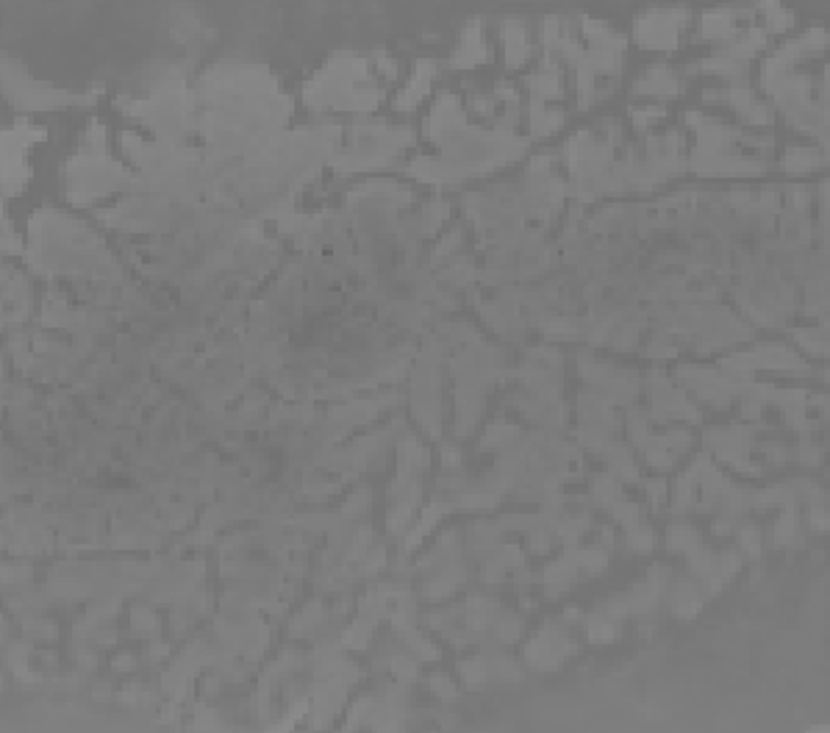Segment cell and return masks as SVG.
I'll use <instances>...</instances> for the list:
<instances>
[{"label":"cell","mask_w":830,"mask_h":733,"mask_svg":"<svg viewBox=\"0 0 830 733\" xmlns=\"http://www.w3.org/2000/svg\"><path fill=\"white\" fill-rule=\"evenodd\" d=\"M681 20H686L681 14H647L642 17V23H636V31L650 48H672L678 42Z\"/></svg>","instance_id":"cell-1"}]
</instances>
